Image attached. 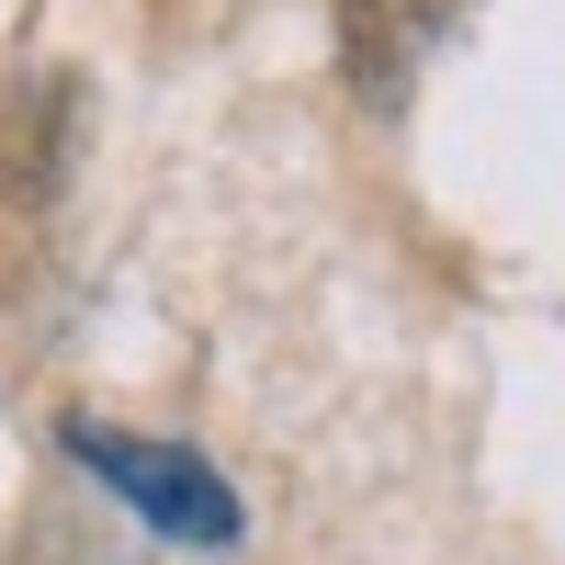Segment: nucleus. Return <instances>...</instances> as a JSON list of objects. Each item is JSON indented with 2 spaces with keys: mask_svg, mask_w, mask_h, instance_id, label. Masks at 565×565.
Instances as JSON below:
<instances>
[{
  "mask_svg": "<svg viewBox=\"0 0 565 565\" xmlns=\"http://www.w3.org/2000/svg\"><path fill=\"white\" fill-rule=\"evenodd\" d=\"M68 452L103 487H125L170 543H238V498H226V476L204 452H170V441H136V430H90V418H68Z\"/></svg>",
  "mask_w": 565,
  "mask_h": 565,
  "instance_id": "1",
  "label": "nucleus"
},
{
  "mask_svg": "<svg viewBox=\"0 0 565 565\" xmlns=\"http://www.w3.org/2000/svg\"><path fill=\"white\" fill-rule=\"evenodd\" d=\"M441 34V0H351L340 12V45H351V79H362V103H407V68H418V45Z\"/></svg>",
  "mask_w": 565,
  "mask_h": 565,
  "instance_id": "2",
  "label": "nucleus"
}]
</instances>
